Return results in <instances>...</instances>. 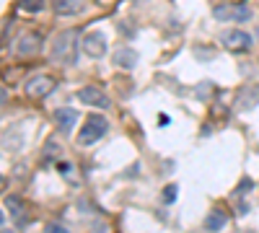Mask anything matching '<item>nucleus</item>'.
I'll return each mask as SVG.
<instances>
[{"label":"nucleus","mask_w":259,"mask_h":233,"mask_svg":"<svg viewBox=\"0 0 259 233\" xmlns=\"http://www.w3.org/2000/svg\"><path fill=\"white\" fill-rule=\"evenodd\" d=\"M55 13L57 16H73L78 11V0H55Z\"/></svg>","instance_id":"13"},{"label":"nucleus","mask_w":259,"mask_h":233,"mask_svg":"<svg viewBox=\"0 0 259 233\" xmlns=\"http://www.w3.org/2000/svg\"><path fill=\"white\" fill-rule=\"evenodd\" d=\"M41 44H45V36H41L39 31H26V34H21L18 41H16V55H21V57L39 55Z\"/></svg>","instance_id":"4"},{"label":"nucleus","mask_w":259,"mask_h":233,"mask_svg":"<svg viewBox=\"0 0 259 233\" xmlns=\"http://www.w3.org/2000/svg\"><path fill=\"white\" fill-rule=\"evenodd\" d=\"M3 233H11V230H8V228H3Z\"/></svg>","instance_id":"18"},{"label":"nucleus","mask_w":259,"mask_h":233,"mask_svg":"<svg viewBox=\"0 0 259 233\" xmlns=\"http://www.w3.org/2000/svg\"><path fill=\"white\" fill-rule=\"evenodd\" d=\"M249 233H251V230H249Z\"/></svg>","instance_id":"19"},{"label":"nucleus","mask_w":259,"mask_h":233,"mask_svg":"<svg viewBox=\"0 0 259 233\" xmlns=\"http://www.w3.org/2000/svg\"><path fill=\"white\" fill-rule=\"evenodd\" d=\"M52 60L60 65H75L78 60V34L75 31H62L52 41Z\"/></svg>","instance_id":"1"},{"label":"nucleus","mask_w":259,"mask_h":233,"mask_svg":"<svg viewBox=\"0 0 259 233\" xmlns=\"http://www.w3.org/2000/svg\"><path fill=\"white\" fill-rule=\"evenodd\" d=\"M18 8L24 13H41L45 11V0H18Z\"/></svg>","instance_id":"14"},{"label":"nucleus","mask_w":259,"mask_h":233,"mask_svg":"<svg viewBox=\"0 0 259 233\" xmlns=\"http://www.w3.org/2000/svg\"><path fill=\"white\" fill-rule=\"evenodd\" d=\"M106 130H109V122H106L101 114L89 117V119H85V124H83V130L78 132V145L89 148V145L99 143V140L106 135Z\"/></svg>","instance_id":"2"},{"label":"nucleus","mask_w":259,"mask_h":233,"mask_svg":"<svg viewBox=\"0 0 259 233\" xmlns=\"http://www.w3.org/2000/svg\"><path fill=\"white\" fill-rule=\"evenodd\" d=\"M177 195H179V187H177V184H166V187H163V192H161V197H163V202H166V205L174 202V200H177Z\"/></svg>","instance_id":"16"},{"label":"nucleus","mask_w":259,"mask_h":233,"mask_svg":"<svg viewBox=\"0 0 259 233\" xmlns=\"http://www.w3.org/2000/svg\"><path fill=\"white\" fill-rule=\"evenodd\" d=\"M226 223H228V215L223 213V210H212V213H207V218H205V228H207L210 233L223 230Z\"/></svg>","instance_id":"12"},{"label":"nucleus","mask_w":259,"mask_h":233,"mask_svg":"<svg viewBox=\"0 0 259 233\" xmlns=\"http://www.w3.org/2000/svg\"><path fill=\"white\" fill-rule=\"evenodd\" d=\"M112 60H114L117 68H135V65H138V52L122 47V50H117V52L112 55Z\"/></svg>","instance_id":"10"},{"label":"nucleus","mask_w":259,"mask_h":233,"mask_svg":"<svg viewBox=\"0 0 259 233\" xmlns=\"http://www.w3.org/2000/svg\"><path fill=\"white\" fill-rule=\"evenodd\" d=\"M80 47H83V52L89 55L91 60H101L106 55V36L101 31H89V34L83 36Z\"/></svg>","instance_id":"5"},{"label":"nucleus","mask_w":259,"mask_h":233,"mask_svg":"<svg viewBox=\"0 0 259 233\" xmlns=\"http://www.w3.org/2000/svg\"><path fill=\"white\" fill-rule=\"evenodd\" d=\"M55 88H57V80H55L52 75H47V73H36V75H31L29 83H26V94H29L31 99H45V96H50Z\"/></svg>","instance_id":"3"},{"label":"nucleus","mask_w":259,"mask_h":233,"mask_svg":"<svg viewBox=\"0 0 259 233\" xmlns=\"http://www.w3.org/2000/svg\"><path fill=\"white\" fill-rule=\"evenodd\" d=\"M221 41H223V47H226V50H231V52H246V50L251 47V36H249L246 31H241V29L223 31Z\"/></svg>","instance_id":"7"},{"label":"nucleus","mask_w":259,"mask_h":233,"mask_svg":"<svg viewBox=\"0 0 259 233\" xmlns=\"http://www.w3.org/2000/svg\"><path fill=\"white\" fill-rule=\"evenodd\" d=\"M6 207L11 210L16 218H24V215H26V210H24V205L18 202V197H8V200H6Z\"/></svg>","instance_id":"15"},{"label":"nucleus","mask_w":259,"mask_h":233,"mask_svg":"<svg viewBox=\"0 0 259 233\" xmlns=\"http://www.w3.org/2000/svg\"><path fill=\"white\" fill-rule=\"evenodd\" d=\"M78 99H80L83 104H89V107H96V109L112 107V99L106 96L101 88H96V86H85V88H80V91H78Z\"/></svg>","instance_id":"8"},{"label":"nucleus","mask_w":259,"mask_h":233,"mask_svg":"<svg viewBox=\"0 0 259 233\" xmlns=\"http://www.w3.org/2000/svg\"><path fill=\"white\" fill-rule=\"evenodd\" d=\"M256 101H259V88L256 86H246V88H241L239 99H236V107L239 109H251Z\"/></svg>","instance_id":"11"},{"label":"nucleus","mask_w":259,"mask_h":233,"mask_svg":"<svg viewBox=\"0 0 259 233\" xmlns=\"http://www.w3.org/2000/svg\"><path fill=\"white\" fill-rule=\"evenodd\" d=\"M45 233H70L65 225H57V223H50L47 228H45Z\"/></svg>","instance_id":"17"},{"label":"nucleus","mask_w":259,"mask_h":233,"mask_svg":"<svg viewBox=\"0 0 259 233\" xmlns=\"http://www.w3.org/2000/svg\"><path fill=\"white\" fill-rule=\"evenodd\" d=\"M218 21H236V24H244V21H249L251 18V8L249 6H218L215 8V13H212Z\"/></svg>","instance_id":"6"},{"label":"nucleus","mask_w":259,"mask_h":233,"mask_svg":"<svg viewBox=\"0 0 259 233\" xmlns=\"http://www.w3.org/2000/svg\"><path fill=\"white\" fill-rule=\"evenodd\" d=\"M78 117H80V114H78L75 109H70V107H60V109H55V114H52V119H55V124H57V130L65 132V135L73 132V127H75Z\"/></svg>","instance_id":"9"}]
</instances>
